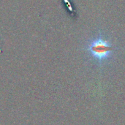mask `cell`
I'll use <instances>...</instances> for the list:
<instances>
[{
	"label": "cell",
	"instance_id": "1",
	"mask_svg": "<svg viewBox=\"0 0 125 125\" xmlns=\"http://www.w3.org/2000/svg\"><path fill=\"white\" fill-rule=\"evenodd\" d=\"M86 49L91 56L100 64L110 59L114 51L111 42L104 39L102 34H99L97 38L92 40L87 45Z\"/></svg>",
	"mask_w": 125,
	"mask_h": 125
}]
</instances>
